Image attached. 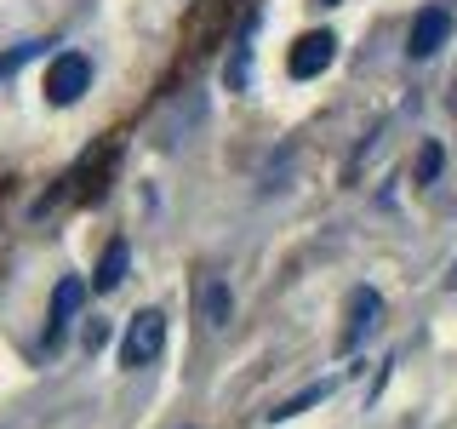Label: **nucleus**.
<instances>
[{"label": "nucleus", "mask_w": 457, "mask_h": 429, "mask_svg": "<svg viewBox=\"0 0 457 429\" xmlns=\"http://www.w3.org/2000/svg\"><path fill=\"white\" fill-rule=\"evenodd\" d=\"M40 92H46V104H57V109L80 104V97L92 92V57H86V52H52Z\"/></svg>", "instance_id": "f257e3e1"}, {"label": "nucleus", "mask_w": 457, "mask_h": 429, "mask_svg": "<svg viewBox=\"0 0 457 429\" xmlns=\"http://www.w3.org/2000/svg\"><path fill=\"white\" fill-rule=\"evenodd\" d=\"M161 355H166V315L161 309H137L132 321H126V332H120V366L137 372V366L161 361Z\"/></svg>", "instance_id": "f03ea898"}, {"label": "nucleus", "mask_w": 457, "mask_h": 429, "mask_svg": "<svg viewBox=\"0 0 457 429\" xmlns=\"http://www.w3.org/2000/svg\"><path fill=\"white\" fill-rule=\"evenodd\" d=\"M383 326V298L378 286H354L349 304H343V332H337V355H354L361 343Z\"/></svg>", "instance_id": "7ed1b4c3"}, {"label": "nucleus", "mask_w": 457, "mask_h": 429, "mask_svg": "<svg viewBox=\"0 0 457 429\" xmlns=\"http://www.w3.org/2000/svg\"><path fill=\"white\" fill-rule=\"evenodd\" d=\"M446 40H452V6H423L406 29V57L411 63H428Z\"/></svg>", "instance_id": "20e7f679"}, {"label": "nucleus", "mask_w": 457, "mask_h": 429, "mask_svg": "<svg viewBox=\"0 0 457 429\" xmlns=\"http://www.w3.org/2000/svg\"><path fill=\"white\" fill-rule=\"evenodd\" d=\"M332 57H337V35H332V29H309V35L292 40L286 69H292V80H314V75H326V69H332Z\"/></svg>", "instance_id": "39448f33"}, {"label": "nucleus", "mask_w": 457, "mask_h": 429, "mask_svg": "<svg viewBox=\"0 0 457 429\" xmlns=\"http://www.w3.org/2000/svg\"><path fill=\"white\" fill-rule=\"evenodd\" d=\"M80 304H86V281L80 275H63L52 286V309H46V343H57L63 338V326L80 315Z\"/></svg>", "instance_id": "423d86ee"}, {"label": "nucleus", "mask_w": 457, "mask_h": 429, "mask_svg": "<svg viewBox=\"0 0 457 429\" xmlns=\"http://www.w3.org/2000/svg\"><path fill=\"white\" fill-rule=\"evenodd\" d=\"M126 269H132V240L114 235L104 247V257H97V269H92V292H114L126 281Z\"/></svg>", "instance_id": "0eeeda50"}, {"label": "nucleus", "mask_w": 457, "mask_h": 429, "mask_svg": "<svg viewBox=\"0 0 457 429\" xmlns=\"http://www.w3.org/2000/svg\"><path fill=\"white\" fill-rule=\"evenodd\" d=\"M252 29H257V18H246V23H240V35H235V52H228V69H223V86H228V92H240V86H246V52H252Z\"/></svg>", "instance_id": "6e6552de"}, {"label": "nucleus", "mask_w": 457, "mask_h": 429, "mask_svg": "<svg viewBox=\"0 0 457 429\" xmlns=\"http://www.w3.org/2000/svg\"><path fill=\"white\" fill-rule=\"evenodd\" d=\"M200 321H206V326H223L228 321V286L218 275L200 286Z\"/></svg>", "instance_id": "1a4fd4ad"}, {"label": "nucleus", "mask_w": 457, "mask_h": 429, "mask_svg": "<svg viewBox=\"0 0 457 429\" xmlns=\"http://www.w3.org/2000/svg\"><path fill=\"white\" fill-rule=\"evenodd\" d=\"M332 395V383H309L303 395H292V400H280L275 412H269V424H286V418H297V412H309V407H320V400Z\"/></svg>", "instance_id": "9d476101"}, {"label": "nucleus", "mask_w": 457, "mask_h": 429, "mask_svg": "<svg viewBox=\"0 0 457 429\" xmlns=\"http://www.w3.org/2000/svg\"><path fill=\"white\" fill-rule=\"evenodd\" d=\"M52 46V40H23V46H12V52H0V80H6L12 75V69H23L29 63V57H40V52H46Z\"/></svg>", "instance_id": "9b49d317"}, {"label": "nucleus", "mask_w": 457, "mask_h": 429, "mask_svg": "<svg viewBox=\"0 0 457 429\" xmlns=\"http://www.w3.org/2000/svg\"><path fill=\"white\" fill-rule=\"evenodd\" d=\"M440 166H446V149H440V143H423V149H418V172H411V178H418V183H435Z\"/></svg>", "instance_id": "f8f14e48"}, {"label": "nucleus", "mask_w": 457, "mask_h": 429, "mask_svg": "<svg viewBox=\"0 0 457 429\" xmlns=\"http://www.w3.org/2000/svg\"><path fill=\"white\" fill-rule=\"evenodd\" d=\"M446 292H457V264H452V269H446Z\"/></svg>", "instance_id": "ddd939ff"}, {"label": "nucleus", "mask_w": 457, "mask_h": 429, "mask_svg": "<svg viewBox=\"0 0 457 429\" xmlns=\"http://www.w3.org/2000/svg\"><path fill=\"white\" fill-rule=\"evenodd\" d=\"M320 6H337V0H320Z\"/></svg>", "instance_id": "4468645a"}]
</instances>
